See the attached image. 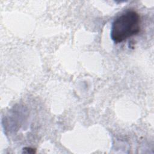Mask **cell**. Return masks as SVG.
I'll return each instance as SVG.
<instances>
[{"label": "cell", "mask_w": 154, "mask_h": 154, "mask_svg": "<svg viewBox=\"0 0 154 154\" xmlns=\"http://www.w3.org/2000/svg\"><path fill=\"white\" fill-rule=\"evenodd\" d=\"M140 31V17L134 10H127L112 22L110 37L116 43H121L137 35Z\"/></svg>", "instance_id": "obj_1"}]
</instances>
